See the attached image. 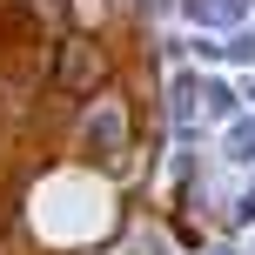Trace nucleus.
Here are the masks:
<instances>
[{"mask_svg":"<svg viewBox=\"0 0 255 255\" xmlns=\"http://www.w3.org/2000/svg\"><path fill=\"white\" fill-rule=\"evenodd\" d=\"M61 81H67V88H88V81H94V47H81V40H74L67 61H61Z\"/></svg>","mask_w":255,"mask_h":255,"instance_id":"nucleus-1","label":"nucleus"}]
</instances>
